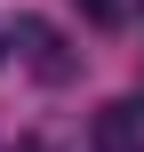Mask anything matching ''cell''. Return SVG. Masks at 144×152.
<instances>
[{
    "mask_svg": "<svg viewBox=\"0 0 144 152\" xmlns=\"http://www.w3.org/2000/svg\"><path fill=\"white\" fill-rule=\"evenodd\" d=\"M8 48L24 56V72L32 80H48V88H64L72 72H80V56H72V40L48 24V16H16V32H8Z\"/></svg>",
    "mask_w": 144,
    "mask_h": 152,
    "instance_id": "1",
    "label": "cell"
},
{
    "mask_svg": "<svg viewBox=\"0 0 144 152\" xmlns=\"http://www.w3.org/2000/svg\"><path fill=\"white\" fill-rule=\"evenodd\" d=\"M88 144L96 152H144V96H112L88 120Z\"/></svg>",
    "mask_w": 144,
    "mask_h": 152,
    "instance_id": "2",
    "label": "cell"
},
{
    "mask_svg": "<svg viewBox=\"0 0 144 152\" xmlns=\"http://www.w3.org/2000/svg\"><path fill=\"white\" fill-rule=\"evenodd\" d=\"M80 8H88L96 24H120V0H80Z\"/></svg>",
    "mask_w": 144,
    "mask_h": 152,
    "instance_id": "3",
    "label": "cell"
},
{
    "mask_svg": "<svg viewBox=\"0 0 144 152\" xmlns=\"http://www.w3.org/2000/svg\"><path fill=\"white\" fill-rule=\"evenodd\" d=\"M0 56H8V32H0Z\"/></svg>",
    "mask_w": 144,
    "mask_h": 152,
    "instance_id": "4",
    "label": "cell"
}]
</instances>
